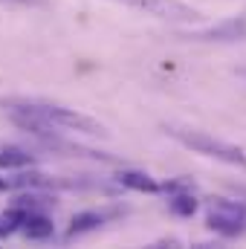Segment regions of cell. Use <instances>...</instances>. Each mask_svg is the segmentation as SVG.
<instances>
[{
  "instance_id": "7a4b0ae2",
  "label": "cell",
  "mask_w": 246,
  "mask_h": 249,
  "mask_svg": "<svg viewBox=\"0 0 246 249\" xmlns=\"http://www.w3.org/2000/svg\"><path fill=\"white\" fill-rule=\"evenodd\" d=\"M20 102L26 107H32L35 113H41L47 122L55 124L58 130H75V133H87V136H110V130L99 119H93L87 113H78L72 107L53 105V102H44V99H26V96H20Z\"/></svg>"
},
{
  "instance_id": "52a82bcc",
  "label": "cell",
  "mask_w": 246,
  "mask_h": 249,
  "mask_svg": "<svg viewBox=\"0 0 246 249\" xmlns=\"http://www.w3.org/2000/svg\"><path fill=\"white\" fill-rule=\"evenodd\" d=\"M116 183L122 188L145 191V194H159V191H162V183H157L148 171H133V168H122V171L116 174Z\"/></svg>"
},
{
  "instance_id": "8fae6325",
  "label": "cell",
  "mask_w": 246,
  "mask_h": 249,
  "mask_svg": "<svg viewBox=\"0 0 246 249\" xmlns=\"http://www.w3.org/2000/svg\"><path fill=\"white\" fill-rule=\"evenodd\" d=\"M197 197L191 194V191H174L171 194V200H168V209L177 214V217H191L194 212H197Z\"/></svg>"
},
{
  "instance_id": "7c38bea8",
  "label": "cell",
  "mask_w": 246,
  "mask_h": 249,
  "mask_svg": "<svg viewBox=\"0 0 246 249\" xmlns=\"http://www.w3.org/2000/svg\"><path fill=\"white\" fill-rule=\"evenodd\" d=\"M23 217H26V209H20V206H12V209L0 212V238H9V235H15V232L20 229Z\"/></svg>"
},
{
  "instance_id": "4fadbf2b",
  "label": "cell",
  "mask_w": 246,
  "mask_h": 249,
  "mask_svg": "<svg viewBox=\"0 0 246 249\" xmlns=\"http://www.w3.org/2000/svg\"><path fill=\"white\" fill-rule=\"evenodd\" d=\"M154 247H180V241L177 238H165V241H157Z\"/></svg>"
},
{
  "instance_id": "9c48e42d",
  "label": "cell",
  "mask_w": 246,
  "mask_h": 249,
  "mask_svg": "<svg viewBox=\"0 0 246 249\" xmlns=\"http://www.w3.org/2000/svg\"><path fill=\"white\" fill-rule=\"evenodd\" d=\"M32 165H35V154H29L26 148L0 145V168H6V171H20V168H32Z\"/></svg>"
},
{
  "instance_id": "ba28073f",
  "label": "cell",
  "mask_w": 246,
  "mask_h": 249,
  "mask_svg": "<svg viewBox=\"0 0 246 249\" xmlns=\"http://www.w3.org/2000/svg\"><path fill=\"white\" fill-rule=\"evenodd\" d=\"M20 232L29 241H50L55 235V226H53V220L44 212H26V217L20 223Z\"/></svg>"
},
{
  "instance_id": "5bb4252c",
  "label": "cell",
  "mask_w": 246,
  "mask_h": 249,
  "mask_svg": "<svg viewBox=\"0 0 246 249\" xmlns=\"http://www.w3.org/2000/svg\"><path fill=\"white\" fill-rule=\"evenodd\" d=\"M9 3H23V6H41L44 0H9Z\"/></svg>"
},
{
  "instance_id": "5b68a950",
  "label": "cell",
  "mask_w": 246,
  "mask_h": 249,
  "mask_svg": "<svg viewBox=\"0 0 246 249\" xmlns=\"http://www.w3.org/2000/svg\"><path fill=\"white\" fill-rule=\"evenodd\" d=\"M183 38H188V41H206V44H238V41H246V15L220 20V23H214L209 29L185 32Z\"/></svg>"
},
{
  "instance_id": "6da1fadb",
  "label": "cell",
  "mask_w": 246,
  "mask_h": 249,
  "mask_svg": "<svg viewBox=\"0 0 246 249\" xmlns=\"http://www.w3.org/2000/svg\"><path fill=\"white\" fill-rule=\"evenodd\" d=\"M165 133L171 139H177L180 145L191 148L194 154H203V157H211L217 162H226V165H238L246 168V154L238 145H229L223 139H214L211 133L206 130H194V127H177V124H165Z\"/></svg>"
},
{
  "instance_id": "3957f363",
  "label": "cell",
  "mask_w": 246,
  "mask_h": 249,
  "mask_svg": "<svg viewBox=\"0 0 246 249\" xmlns=\"http://www.w3.org/2000/svg\"><path fill=\"white\" fill-rule=\"evenodd\" d=\"M206 226L214 235L226 238V241L244 238L246 235V203L226 200V197H211L209 209H206Z\"/></svg>"
},
{
  "instance_id": "8992f818",
  "label": "cell",
  "mask_w": 246,
  "mask_h": 249,
  "mask_svg": "<svg viewBox=\"0 0 246 249\" xmlns=\"http://www.w3.org/2000/svg\"><path fill=\"white\" fill-rule=\"evenodd\" d=\"M119 214H124V206H122V209H107V212H93V209L78 212V214L70 220V226H67V232H64V241H75V238H81V235H87V232L99 229L105 220L119 217Z\"/></svg>"
},
{
  "instance_id": "30bf717a",
  "label": "cell",
  "mask_w": 246,
  "mask_h": 249,
  "mask_svg": "<svg viewBox=\"0 0 246 249\" xmlns=\"http://www.w3.org/2000/svg\"><path fill=\"white\" fill-rule=\"evenodd\" d=\"M12 206H20L26 212H44V209H55V197L53 194H38V188H29V194H20Z\"/></svg>"
},
{
  "instance_id": "277c9868",
  "label": "cell",
  "mask_w": 246,
  "mask_h": 249,
  "mask_svg": "<svg viewBox=\"0 0 246 249\" xmlns=\"http://www.w3.org/2000/svg\"><path fill=\"white\" fill-rule=\"evenodd\" d=\"M127 9H136V12H145L151 18H159V20H171V23H197L200 20V12L185 6L183 0H116Z\"/></svg>"
},
{
  "instance_id": "9a60e30c",
  "label": "cell",
  "mask_w": 246,
  "mask_h": 249,
  "mask_svg": "<svg viewBox=\"0 0 246 249\" xmlns=\"http://www.w3.org/2000/svg\"><path fill=\"white\" fill-rule=\"evenodd\" d=\"M241 75H246V70H241Z\"/></svg>"
}]
</instances>
